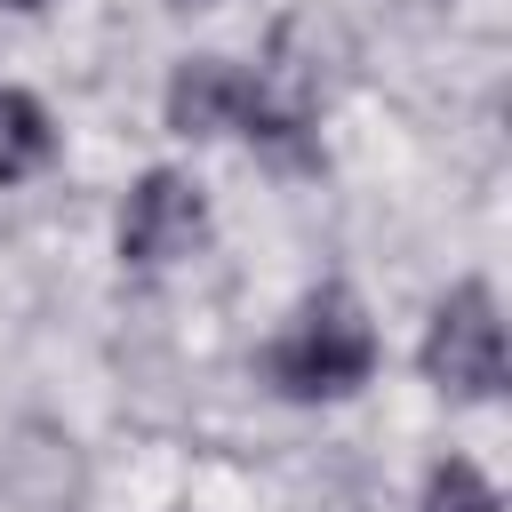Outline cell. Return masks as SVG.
<instances>
[{"label": "cell", "instance_id": "1", "mask_svg": "<svg viewBox=\"0 0 512 512\" xmlns=\"http://www.w3.org/2000/svg\"><path fill=\"white\" fill-rule=\"evenodd\" d=\"M264 376L288 400H344L376 376V328L360 312L352 288H320L304 296V312L280 328V344L264 352Z\"/></svg>", "mask_w": 512, "mask_h": 512}, {"label": "cell", "instance_id": "2", "mask_svg": "<svg viewBox=\"0 0 512 512\" xmlns=\"http://www.w3.org/2000/svg\"><path fill=\"white\" fill-rule=\"evenodd\" d=\"M424 376L456 400H496L504 392V320H496V296L480 280L440 296V312L424 328Z\"/></svg>", "mask_w": 512, "mask_h": 512}, {"label": "cell", "instance_id": "3", "mask_svg": "<svg viewBox=\"0 0 512 512\" xmlns=\"http://www.w3.org/2000/svg\"><path fill=\"white\" fill-rule=\"evenodd\" d=\"M200 240H208V200H200V184L176 176V168L136 176V192H128V208H120V256H128L136 272H168V264L192 256Z\"/></svg>", "mask_w": 512, "mask_h": 512}, {"label": "cell", "instance_id": "4", "mask_svg": "<svg viewBox=\"0 0 512 512\" xmlns=\"http://www.w3.org/2000/svg\"><path fill=\"white\" fill-rule=\"evenodd\" d=\"M168 128L176 136H224L240 128V72L224 56H192L168 80Z\"/></svg>", "mask_w": 512, "mask_h": 512}, {"label": "cell", "instance_id": "5", "mask_svg": "<svg viewBox=\"0 0 512 512\" xmlns=\"http://www.w3.org/2000/svg\"><path fill=\"white\" fill-rule=\"evenodd\" d=\"M56 160V128L40 112V96L24 88H0V184H24Z\"/></svg>", "mask_w": 512, "mask_h": 512}, {"label": "cell", "instance_id": "6", "mask_svg": "<svg viewBox=\"0 0 512 512\" xmlns=\"http://www.w3.org/2000/svg\"><path fill=\"white\" fill-rule=\"evenodd\" d=\"M424 512H504V496L472 456H440L424 480Z\"/></svg>", "mask_w": 512, "mask_h": 512}, {"label": "cell", "instance_id": "7", "mask_svg": "<svg viewBox=\"0 0 512 512\" xmlns=\"http://www.w3.org/2000/svg\"><path fill=\"white\" fill-rule=\"evenodd\" d=\"M8 8H40V0H8Z\"/></svg>", "mask_w": 512, "mask_h": 512}]
</instances>
